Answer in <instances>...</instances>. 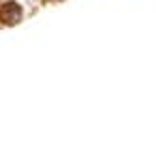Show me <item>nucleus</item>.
<instances>
[{
    "mask_svg": "<svg viewBox=\"0 0 156 149\" xmlns=\"http://www.w3.org/2000/svg\"><path fill=\"white\" fill-rule=\"evenodd\" d=\"M0 17H2L5 22H9V24H15L22 17V7L15 5V2H7L2 9H0Z\"/></svg>",
    "mask_w": 156,
    "mask_h": 149,
    "instance_id": "nucleus-1",
    "label": "nucleus"
}]
</instances>
